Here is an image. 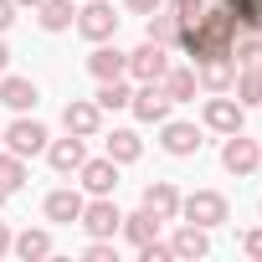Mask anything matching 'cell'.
Returning a JSON list of instances; mask_svg holds the SVG:
<instances>
[{"instance_id":"obj_1","label":"cell","mask_w":262,"mask_h":262,"mask_svg":"<svg viewBox=\"0 0 262 262\" xmlns=\"http://www.w3.org/2000/svg\"><path fill=\"white\" fill-rule=\"evenodd\" d=\"M195 62H206V57H231V47H236V16L221 6V11H201V21H190V26H180V36H175Z\"/></svg>"},{"instance_id":"obj_2","label":"cell","mask_w":262,"mask_h":262,"mask_svg":"<svg viewBox=\"0 0 262 262\" xmlns=\"http://www.w3.org/2000/svg\"><path fill=\"white\" fill-rule=\"evenodd\" d=\"M47 123H36V118H16V123H6V128H0V144H6L11 155H21V160H31V155H47Z\"/></svg>"},{"instance_id":"obj_3","label":"cell","mask_w":262,"mask_h":262,"mask_svg":"<svg viewBox=\"0 0 262 262\" xmlns=\"http://www.w3.org/2000/svg\"><path fill=\"white\" fill-rule=\"evenodd\" d=\"M180 216L211 231V226L231 221V206H226V195H221V190H190V195H180Z\"/></svg>"},{"instance_id":"obj_4","label":"cell","mask_w":262,"mask_h":262,"mask_svg":"<svg viewBox=\"0 0 262 262\" xmlns=\"http://www.w3.org/2000/svg\"><path fill=\"white\" fill-rule=\"evenodd\" d=\"M118 221H123V211L113 206V195H88V206L77 216V226L88 236H118Z\"/></svg>"},{"instance_id":"obj_5","label":"cell","mask_w":262,"mask_h":262,"mask_svg":"<svg viewBox=\"0 0 262 262\" xmlns=\"http://www.w3.org/2000/svg\"><path fill=\"white\" fill-rule=\"evenodd\" d=\"M160 149H165L170 160H190V155H201V128L185 123V118H165V123H160Z\"/></svg>"},{"instance_id":"obj_6","label":"cell","mask_w":262,"mask_h":262,"mask_svg":"<svg viewBox=\"0 0 262 262\" xmlns=\"http://www.w3.org/2000/svg\"><path fill=\"white\" fill-rule=\"evenodd\" d=\"M88 41H108L113 31H118V11L108 6V0H82V11H77V21H72Z\"/></svg>"},{"instance_id":"obj_7","label":"cell","mask_w":262,"mask_h":262,"mask_svg":"<svg viewBox=\"0 0 262 262\" xmlns=\"http://www.w3.org/2000/svg\"><path fill=\"white\" fill-rule=\"evenodd\" d=\"M221 165H226L231 175H257V165H262V144L247 139L242 128H236V134H226V144H221Z\"/></svg>"},{"instance_id":"obj_8","label":"cell","mask_w":262,"mask_h":262,"mask_svg":"<svg viewBox=\"0 0 262 262\" xmlns=\"http://www.w3.org/2000/svg\"><path fill=\"white\" fill-rule=\"evenodd\" d=\"M165 67H170V52H165L160 41H144V47L128 52V72H123V77H134V82H160Z\"/></svg>"},{"instance_id":"obj_9","label":"cell","mask_w":262,"mask_h":262,"mask_svg":"<svg viewBox=\"0 0 262 262\" xmlns=\"http://www.w3.org/2000/svg\"><path fill=\"white\" fill-rule=\"evenodd\" d=\"M128 108H134V118H139V123H165L175 103H170L165 82H139V93L128 98Z\"/></svg>"},{"instance_id":"obj_10","label":"cell","mask_w":262,"mask_h":262,"mask_svg":"<svg viewBox=\"0 0 262 262\" xmlns=\"http://www.w3.org/2000/svg\"><path fill=\"white\" fill-rule=\"evenodd\" d=\"M201 118H206V128H216V134H236V128L247 123V108L236 98H226V93H211Z\"/></svg>"},{"instance_id":"obj_11","label":"cell","mask_w":262,"mask_h":262,"mask_svg":"<svg viewBox=\"0 0 262 262\" xmlns=\"http://www.w3.org/2000/svg\"><path fill=\"white\" fill-rule=\"evenodd\" d=\"M62 128H67V134H77V139H93L98 128H103V108L88 103V98H72V103L62 108Z\"/></svg>"},{"instance_id":"obj_12","label":"cell","mask_w":262,"mask_h":262,"mask_svg":"<svg viewBox=\"0 0 262 262\" xmlns=\"http://www.w3.org/2000/svg\"><path fill=\"white\" fill-rule=\"evenodd\" d=\"M82 160H88V144H82L77 134H67V139H47V165H52L57 175H77Z\"/></svg>"},{"instance_id":"obj_13","label":"cell","mask_w":262,"mask_h":262,"mask_svg":"<svg viewBox=\"0 0 262 262\" xmlns=\"http://www.w3.org/2000/svg\"><path fill=\"white\" fill-rule=\"evenodd\" d=\"M77 180H82V195H113V190H118V165H113L108 155H103V160H82Z\"/></svg>"},{"instance_id":"obj_14","label":"cell","mask_w":262,"mask_h":262,"mask_svg":"<svg viewBox=\"0 0 262 262\" xmlns=\"http://www.w3.org/2000/svg\"><path fill=\"white\" fill-rule=\"evenodd\" d=\"M82 206H88V195H82V190H72V185H57V190L41 201L47 221H57V226H72V221L82 216Z\"/></svg>"},{"instance_id":"obj_15","label":"cell","mask_w":262,"mask_h":262,"mask_svg":"<svg viewBox=\"0 0 262 262\" xmlns=\"http://www.w3.org/2000/svg\"><path fill=\"white\" fill-rule=\"evenodd\" d=\"M0 103H6V108H16V113H31V108L41 103V88H36L31 77H16V72H0Z\"/></svg>"},{"instance_id":"obj_16","label":"cell","mask_w":262,"mask_h":262,"mask_svg":"<svg viewBox=\"0 0 262 262\" xmlns=\"http://www.w3.org/2000/svg\"><path fill=\"white\" fill-rule=\"evenodd\" d=\"M139 206H144V211H155L160 221H180V190H175L170 180H149V185H144V195H139Z\"/></svg>"},{"instance_id":"obj_17","label":"cell","mask_w":262,"mask_h":262,"mask_svg":"<svg viewBox=\"0 0 262 262\" xmlns=\"http://www.w3.org/2000/svg\"><path fill=\"white\" fill-rule=\"evenodd\" d=\"M88 72H93L98 82L123 77V72H128V52H118V47H108V41H93V52H88Z\"/></svg>"},{"instance_id":"obj_18","label":"cell","mask_w":262,"mask_h":262,"mask_svg":"<svg viewBox=\"0 0 262 262\" xmlns=\"http://www.w3.org/2000/svg\"><path fill=\"white\" fill-rule=\"evenodd\" d=\"M231 77H236V62H231V57H206V62H195V82H201L206 93H231Z\"/></svg>"},{"instance_id":"obj_19","label":"cell","mask_w":262,"mask_h":262,"mask_svg":"<svg viewBox=\"0 0 262 262\" xmlns=\"http://www.w3.org/2000/svg\"><path fill=\"white\" fill-rule=\"evenodd\" d=\"M103 155H108V160L123 170V165H134V160L144 155V139L134 134V128H113V134L103 139Z\"/></svg>"},{"instance_id":"obj_20","label":"cell","mask_w":262,"mask_h":262,"mask_svg":"<svg viewBox=\"0 0 262 262\" xmlns=\"http://www.w3.org/2000/svg\"><path fill=\"white\" fill-rule=\"evenodd\" d=\"M170 252H175V257H185V262H195V257H211V236H206V226H195V221H185V226L175 231V242H170Z\"/></svg>"},{"instance_id":"obj_21","label":"cell","mask_w":262,"mask_h":262,"mask_svg":"<svg viewBox=\"0 0 262 262\" xmlns=\"http://www.w3.org/2000/svg\"><path fill=\"white\" fill-rule=\"evenodd\" d=\"M118 231H123V242H128V247H144V242H155V236H160V216L139 206L134 216H123V221H118Z\"/></svg>"},{"instance_id":"obj_22","label":"cell","mask_w":262,"mask_h":262,"mask_svg":"<svg viewBox=\"0 0 262 262\" xmlns=\"http://www.w3.org/2000/svg\"><path fill=\"white\" fill-rule=\"evenodd\" d=\"M11 252H16L21 262H41V257H52V231H41V226H26V231L11 242Z\"/></svg>"},{"instance_id":"obj_23","label":"cell","mask_w":262,"mask_h":262,"mask_svg":"<svg viewBox=\"0 0 262 262\" xmlns=\"http://www.w3.org/2000/svg\"><path fill=\"white\" fill-rule=\"evenodd\" d=\"M36 21H41V31H67L77 21V0H41Z\"/></svg>"},{"instance_id":"obj_24","label":"cell","mask_w":262,"mask_h":262,"mask_svg":"<svg viewBox=\"0 0 262 262\" xmlns=\"http://www.w3.org/2000/svg\"><path fill=\"white\" fill-rule=\"evenodd\" d=\"M165 93H170V103H195V67H165Z\"/></svg>"},{"instance_id":"obj_25","label":"cell","mask_w":262,"mask_h":262,"mask_svg":"<svg viewBox=\"0 0 262 262\" xmlns=\"http://www.w3.org/2000/svg\"><path fill=\"white\" fill-rule=\"evenodd\" d=\"M128 98H134V93H128V82H123V77H108V82H98V93H93V103H98L103 113L128 108Z\"/></svg>"},{"instance_id":"obj_26","label":"cell","mask_w":262,"mask_h":262,"mask_svg":"<svg viewBox=\"0 0 262 262\" xmlns=\"http://www.w3.org/2000/svg\"><path fill=\"white\" fill-rule=\"evenodd\" d=\"M231 88H236V103H242V108H257V103H262V72H252V67H236Z\"/></svg>"},{"instance_id":"obj_27","label":"cell","mask_w":262,"mask_h":262,"mask_svg":"<svg viewBox=\"0 0 262 262\" xmlns=\"http://www.w3.org/2000/svg\"><path fill=\"white\" fill-rule=\"evenodd\" d=\"M21 185H26V160H21V155H11V149H0V190L16 195Z\"/></svg>"},{"instance_id":"obj_28","label":"cell","mask_w":262,"mask_h":262,"mask_svg":"<svg viewBox=\"0 0 262 262\" xmlns=\"http://www.w3.org/2000/svg\"><path fill=\"white\" fill-rule=\"evenodd\" d=\"M226 11L236 16V31H247V36H262V0H231Z\"/></svg>"},{"instance_id":"obj_29","label":"cell","mask_w":262,"mask_h":262,"mask_svg":"<svg viewBox=\"0 0 262 262\" xmlns=\"http://www.w3.org/2000/svg\"><path fill=\"white\" fill-rule=\"evenodd\" d=\"M175 36H180V21H175V16H165V11H155V16H149V26H144V41H160V47H170Z\"/></svg>"},{"instance_id":"obj_30","label":"cell","mask_w":262,"mask_h":262,"mask_svg":"<svg viewBox=\"0 0 262 262\" xmlns=\"http://www.w3.org/2000/svg\"><path fill=\"white\" fill-rule=\"evenodd\" d=\"M231 62H236V67H252V72H262V36H247V41H236V47H231Z\"/></svg>"},{"instance_id":"obj_31","label":"cell","mask_w":262,"mask_h":262,"mask_svg":"<svg viewBox=\"0 0 262 262\" xmlns=\"http://www.w3.org/2000/svg\"><path fill=\"white\" fill-rule=\"evenodd\" d=\"M201 11H206V0H170V16H175L180 26H190V21H201Z\"/></svg>"},{"instance_id":"obj_32","label":"cell","mask_w":262,"mask_h":262,"mask_svg":"<svg viewBox=\"0 0 262 262\" xmlns=\"http://www.w3.org/2000/svg\"><path fill=\"white\" fill-rule=\"evenodd\" d=\"M123 6H128V11H134V16H155V11L165 6V0H123Z\"/></svg>"},{"instance_id":"obj_33","label":"cell","mask_w":262,"mask_h":262,"mask_svg":"<svg viewBox=\"0 0 262 262\" xmlns=\"http://www.w3.org/2000/svg\"><path fill=\"white\" fill-rule=\"evenodd\" d=\"M16 26V0H0V36Z\"/></svg>"},{"instance_id":"obj_34","label":"cell","mask_w":262,"mask_h":262,"mask_svg":"<svg viewBox=\"0 0 262 262\" xmlns=\"http://www.w3.org/2000/svg\"><path fill=\"white\" fill-rule=\"evenodd\" d=\"M242 252H247V257H262V226H257V231H247V236H242Z\"/></svg>"},{"instance_id":"obj_35","label":"cell","mask_w":262,"mask_h":262,"mask_svg":"<svg viewBox=\"0 0 262 262\" xmlns=\"http://www.w3.org/2000/svg\"><path fill=\"white\" fill-rule=\"evenodd\" d=\"M11 242H16V236H11V226L0 221V257H11Z\"/></svg>"},{"instance_id":"obj_36","label":"cell","mask_w":262,"mask_h":262,"mask_svg":"<svg viewBox=\"0 0 262 262\" xmlns=\"http://www.w3.org/2000/svg\"><path fill=\"white\" fill-rule=\"evenodd\" d=\"M11 67V47H6V36H0V72Z\"/></svg>"},{"instance_id":"obj_37","label":"cell","mask_w":262,"mask_h":262,"mask_svg":"<svg viewBox=\"0 0 262 262\" xmlns=\"http://www.w3.org/2000/svg\"><path fill=\"white\" fill-rule=\"evenodd\" d=\"M16 6H31V11H36V6H41V0H16Z\"/></svg>"},{"instance_id":"obj_38","label":"cell","mask_w":262,"mask_h":262,"mask_svg":"<svg viewBox=\"0 0 262 262\" xmlns=\"http://www.w3.org/2000/svg\"><path fill=\"white\" fill-rule=\"evenodd\" d=\"M0 211H6V190H0Z\"/></svg>"},{"instance_id":"obj_39","label":"cell","mask_w":262,"mask_h":262,"mask_svg":"<svg viewBox=\"0 0 262 262\" xmlns=\"http://www.w3.org/2000/svg\"><path fill=\"white\" fill-rule=\"evenodd\" d=\"M221 6H231V0H221Z\"/></svg>"}]
</instances>
